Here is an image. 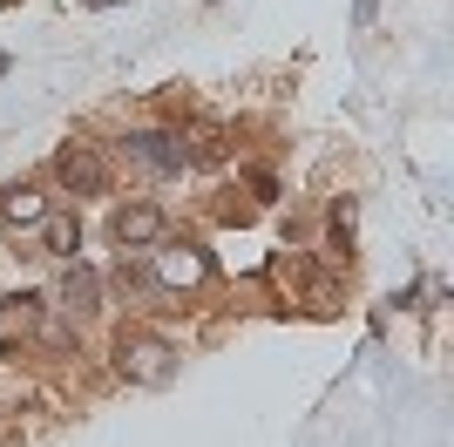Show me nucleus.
<instances>
[{"label": "nucleus", "instance_id": "f257e3e1", "mask_svg": "<svg viewBox=\"0 0 454 447\" xmlns=\"http://www.w3.org/2000/svg\"><path fill=\"white\" fill-rule=\"evenodd\" d=\"M115 366L129 372L136 387H170L176 353L163 346V339H150V333H122V339H115Z\"/></svg>", "mask_w": 454, "mask_h": 447}, {"label": "nucleus", "instance_id": "f03ea898", "mask_svg": "<svg viewBox=\"0 0 454 447\" xmlns=\"http://www.w3.org/2000/svg\"><path fill=\"white\" fill-rule=\"evenodd\" d=\"M129 156L143 169H156V176H176V169H190V143L184 136H170V129H143V136H129Z\"/></svg>", "mask_w": 454, "mask_h": 447}, {"label": "nucleus", "instance_id": "7ed1b4c3", "mask_svg": "<svg viewBox=\"0 0 454 447\" xmlns=\"http://www.w3.org/2000/svg\"><path fill=\"white\" fill-rule=\"evenodd\" d=\"M55 176L75 190V197H95V190L109 184V163H102L89 143H75V149H61V156H55Z\"/></svg>", "mask_w": 454, "mask_h": 447}, {"label": "nucleus", "instance_id": "20e7f679", "mask_svg": "<svg viewBox=\"0 0 454 447\" xmlns=\"http://www.w3.org/2000/svg\"><path fill=\"white\" fill-rule=\"evenodd\" d=\"M156 238H163V210H156V204L115 210V244H156Z\"/></svg>", "mask_w": 454, "mask_h": 447}, {"label": "nucleus", "instance_id": "39448f33", "mask_svg": "<svg viewBox=\"0 0 454 447\" xmlns=\"http://www.w3.org/2000/svg\"><path fill=\"white\" fill-rule=\"evenodd\" d=\"M41 244H48V258H75V251H82V217H75V210L41 217Z\"/></svg>", "mask_w": 454, "mask_h": 447}, {"label": "nucleus", "instance_id": "423d86ee", "mask_svg": "<svg viewBox=\"0 0 454 447\" xmlns=\"http://www.w3.org/2000/svg\"><path fill=\"white\" fill-rule=\"evenodd\" d=\"M156 271H163V285H204L210 278V258H204V251H163Z\"/></svg>", "mask_w": 454, "mask_h": 447}, {"label": "nucleus", "instance_id": "0eeeda50", "mask_svg": "<svg viewBox=\"0 0 454 447\" xmlns=\"http://www.w3.org/2000/svg\"><path fill=\"white\" fill-rule=\"evenodd\" d=\"M41 217H48V210H41V197L27 184H20V190H0V224H41Z\"/></svg>", "mask_w": 454, "mask_h": 447}, {"label": "nucleus", "instance_id": "6e6552de", "mask_svg": "<svg viewBox=\"0 0 454 447\" xmlns=\"http://www.w3.org/2000/svg\"><path fill=\"white\" fill-rule=\"evenodd\" d=\"M95 298H102V278H95V271H68L61 305H68V312H95Z\"/></svg>", "mask_w": 454, "mask_h": 447}, {"label": "nucleus", "instance_id": "1a4fd4ad", "mask_svg": "<svg viewBox=\"0 0 454 447\" xmlns=\"http://www.w3.org/2000/svg\"><path fill=\"white\" fill-rule=\"evenodd\" d=\"M89 7H115V0H89Z\"/></svg>", "mask_w": 454, "mask_h": 447}, {"label": "nucleus", "instance_id": "9d476101", "mask_svg": "<svg viewBox=\"0 0 454 447\" xmlns=\"http://www.w3.org/2000/svg\"><path fill=\"white\" fill-rule=\"evenodd\" d=\"M0 74H7V55H0Z\"/></svg>", "mask_w": 454, "mask_h": 447}]
</instances>
